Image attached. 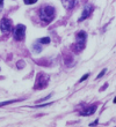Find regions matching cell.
I'll return each mask as SVG.
<instances>
[{
    "label": "cell",
    "mask_w": 116,
    "mask_h": 127,
    "mask_svg": "<svg viewBox=\"0 0 116 127\" xmlns=\"http://www.w3.org/2000/svg\"><path fill=\"white\" fill-rule=\"evenodd\" d=\"M56 16V10L52 6H45L41 8L40 10V17L44 23H49L55 19Z\"/></svg>",
    "instance_id": "cell-1"
},
{
    "label": "cell",
    "mask_w": 116,
    "mask_h": 127,
    "mask_svg": "<svg viewBox=\"0 0 116 127\" xmlns=\"http://www.w3.org/2000/svg\"><path fill=\"white\" fill-rule=\"evenodd\" d=\"M86 38H87V35L85 31H79L77 33V37H76V44L73 45L74 47V51L76 52H80L85 47V43H86Z\"/></svg>",
    "instance_id": "cell-2"
},
{
    "label": "cell",
    "mask_w": 116,
    "mask_h": 127,
    "mask_svg": "<svg viewBox=\"0 0 116 127\" xmlns=\"http://www.w3.org/2000/svg\"><path fill=\"white\" fill-rule=\"evenodd\" d=\"M24 33H26V27L23 24H17L16 27L14 28L13 36L16 40H22L24 38Z\"/></svg>",
    "instance_id": "cell-3"
},
{
    "label": "cell",
    "mask_w": 116,
    "mask_h": 127,
    "mask_svg": "<svg viewBox=\"0 0 116 127\" xmlns=\"http://www.w3.org/2000/svg\"><path fill=\"white\" fill-rule=\"evenodd\" d=\"M49 82V76L46 74H38L36 80V86H35V89H42V88H45L46 84Z\"/></svg>",
    "instance_id": "cell-4"
},
{
    "label": "cell",
    "mask_w": 116,
    "mask_h": 127,
    "mask_svg": "<svg viewBox=\"0 0 116 127\" xmlns=\"http://www.w3.org/2000/svg\"><path fill=\"white\" fill-rule=\"evenodd\" d=\"M0 29H1L2 32H6V33L9 32L10 29H12V21L9 19H5L3 17L1 20V22H0Z\"/></svg>",
    "instance_id": "cell-5"
},
{
    "label": "cell",
    "mask_w": 116,
    "mask_h": 127,
    "mask_svg": "<svg viewBox=\"0 0 116 127\" xmlns=\"http://www.w3.org/2000/svg\"><path fill=\"white\" fill-rule=\"evenodd\" d=\"M92 10H93V6L92 5H86L85 6V8H84L83 10V14H81V16L79 17V22H81V21H84L86 17H88L91 15V13H92Z\"/></svg>",
    "instance_id": "cell-6"
},
{
    "label": "cell",
    "mask_w": 116,
    "mask_h": 127,
    "mask_svg": "<svg viewBox=\"0 0 116 127\" xmlns=\"http://www.w3.org/2000/svg\"><path fill=\"white\" fill-rule=\"evenodd\" d=\"M62 2H63V6L65 7L66 9H71V8L74 7L77 0H62Z\"/></svg>",
    "instance_id": "cell-7"
},
{
    "label": "cell",
    "mask_w": 116,
    "mask_h": 127,
    "mask_svg": "<svg viewBox=\"0 0 116 127\" xmlns=\"http://www.w3.org/2000/svg\"><path fill=\"white\" fill-rule=\"evenodd\" d=\"M95 110H96V105H92V106H90L88 109L84 110L83 112H81V114H83V116H91V114H93L95 112Z\"/></svg>",
    "instance_id": "cell-8"
},
{
    "label": "cell",
    "mask_w": 116,
    "mask_h": 127,
    "mask_svg": "<svg viewBox=\"0 0 116 127\" xmlns=\"http://www.w3.org/2000/svg\"><path fill=\"white\" fill-rule=\"evenodd\" d=\"M33 50H34V52H36V53H38V52H41L42 51V46L40 45V43L37 42V43H35L33 45Z\"/></svg>",
    "instance_id": "cell-9"
},
{
    "label": "cell",
    "mask_w": 116,
    "mask_h": 127,
    "mask_svg": "<svg viewBox=\"0 0 116 127\" xmlns=\"http://www.w3.org/2000/svg\"><path fill=\"white\" fill-rule=\"evenodd\" d=\"M40 44H49L50 43V38L49 37H43V38H40L37 40Z\"/></svg>",
    "instance_id": "cell-10"
},
{
    "label": "cell",
    "mask_w": 116,
    "mask_h": 127,
    "mask_svg": "<svg viewBox=\"0 0 116 127\" xmlns=\"http://www.w3.org/2000/svg\"><path fill=\"white\" fill-rule=\"evenodd\" d=\"M17 100H19V99H17ZM17 100H7V102H1V103H0V106L8 105V104H10V103H15V102H17Z\"/></svg>",
    "instance_id": "cell-11"
},
{
    "label": "cell",
    "mask_w": 116,
    "mask_h": 127,
    "mask_svg": "<svg viewBox=\"0 0 116 127\" xmlns=\"http://www.w3.org/2000/svg\"><path fill=\"white\" fill-rule=\"evenodd\" d=\"M24 1V3L26 5H31V3H35L37 1V0H23Z\"/></svg>",
    "instance_id": "cell-12"
},
{
    "label": "cell",
    "mask_w": 116,
    "mask_h": 127,
    "mask_svg": "<svg viewBox=\"0 0 116 127\" xmlns=\"http://www.w3.org/2000/svg\"><path fill=\"white\" fill-rule=\"evenodd\" d=\"M106 72H107L106 68H105V69H102V70H101V73H100L99 75H98V77H96V79H101V77H102L103 75H105V73H106Z\"/></svg>",
    "instance_id": "cell-13"
},
{
    "label": "cell",
    "mask_w": 116,
    "mask_h": 127,
    "mask_svg": "<svg viewBox=\"0 0 116 127\" xmlns=\"http://www.w3.org/2000/svg\"><path fill=\"white\" fill-rule=\"evenodd\" d=\"M88 75H90V74H88V73H87V74H85V75H84V76L81 77V79H80V81H79V82H83V81H85V80H86V79H87V77H88Z\"/></svg>",
    "instance_id": "cell-14"
},
{
    "label": "cell",
    "mask_w": 116,
    "mask_h": 127,
    "mask_svg": "<svg viewBox=\"0 0 116 127\" xmlns=\"http://www.w3.org/2000/svg\"><path fill=\"white\" fill-rule=\"evenodd\" d=\"M2 6H3V0H0V9L2 8Z\"/></svg>",
    "instance_id": "cell-15"
},
{
    "label": "cell",
    "mask_w": 116,
    "mask_h": 127,
    "mask_svg": "<svg viewBox=\"0 0 116 127\" xmlns=\"http://www.w3.org/2000/svg\"><path fill=\"white\" fill-rule=\"evenodd\" d=\"M96 124H98V120H95V123H93V124H91V126H95Z\"/></svg>",
    "instance_id": "cell-16"
},
{
    "label": "cell",
    "mask_w": 116,
    "mask_h": 127,
    "mask_svg": "<svg viewBox=\"0 0 116 127\" xmlns=\"http://www.w3.org/2000/svg\"><path fill=\"white\" fill-rule=\"evenodd\" d=\"M114 102H115V103H116V97H115V99H114Z\"/></svg>",
    "instance_id": "cell-17"
}]
</instances>
